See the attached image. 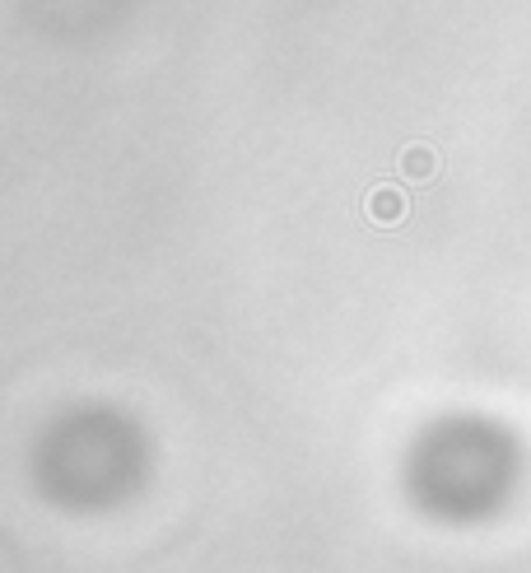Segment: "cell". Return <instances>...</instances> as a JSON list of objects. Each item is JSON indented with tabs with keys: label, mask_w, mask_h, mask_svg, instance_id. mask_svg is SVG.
Wrapping results in <instances>:
<instances>
[{
	"label": "cell",
	"mask_w": 531,
	"mask_h": 573,
	"mask_svg": "<svg viewBox=\"0 0 531 573\" xmlns=\"http://www.w3.org/2000/svg\"><path fill=\"white\" fill-rule=\"evenodd\" d=\"M368 215L378 219V224H396V219L406 215V201H401V191L396 187H378L368 196Z\"/></svg>",
	"instance_id": "cell-1"
}]
</instances>
